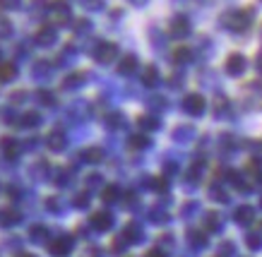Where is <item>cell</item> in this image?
Wrapping results in <instances>:
<instances>
[{
  "instance_id": "29",
  "label": "cell",
  "mask_w": 262,
  "mask_h": 257,
  "mask_svg": "<svg viewBox=\"0 0 262 257\" xmlns=\"http://www.w3.org/2000/svg\"><path fill=\"white\" fill-rule=\"evenodd\" d=\"M19 121H22V123H19L22 128H36V125L41 123V115H39V113H34V111H29V113H24Z\"/></svg>"
},
{
  "instance_id": "31",
  "label": "cell",
  "mask_w": 262,
  "mask_h": 257,
  "mask_svg": "<svg viewBox=\"0 0 262 257\" xmlns=\"http://www.w3.org/2000/svg\"><path fill=\"white\" fill-rule=\"evenodd\" d=\"M246 245L250 250H260L262 248V233L257 231V233H248L246 236Z\"/></svg>"
},
{
  "instance_id": "32",
  "label": "cell",
  "mask_w": 262,
  "mask_h": 257,
  "mask_svg": "<svg viewBox=\"0 0 262 257\" xmlns=\"http://www.w3.org/2000/svg\"><path fill=\"white\" fill-rule=\"evenodd\" d=\"M149 188H154L157 193H166V190H168V180H166L164 176L151 178V180H149Z\"/></svg>"
},
{
  "instance_id": "52",
  "label": "cell",
  "mask_w": 262,
  "mask_h": 257,
  "mask_svg": "<svg viewBox=\"0 0 262 257\" xmlns=\"http://www.w3.org/2000/svg\"><path fill=\"white\" fill-rule=\"evenodd\" d=\"M260 34H262V32H260Z\"/></svg>"
},
{
  "instance_id": "4",
  "label": "cell",
  "mask_w": 262,
  "mask_h": 257,
  "mask_svg": "<svg viewBox=\"0 0 262 257\" xmlns=\"http://www.w3.org/2000/svg\"><path fill=\"white\" fill-rule=\"evenodd\" d=\"M205 108H207V101L202 94H188V97L183 99V111L188 113V115H192V118H200L205 113Z\"/></svg>"
},
{
  "instance_id": "41",
  "label": "cell",
  "mask_w": 262,
  "mask_h": 257,
  "mask_svg": "<svg viewBox=\"0 0 262 257\" xmlns=\"http://www.w3.org/2000/svg\"><path fill=\"white\" fill-rule=\"evenodd\" d=\"M12 34V27H10L8 19H0V39H8Z\"/></svg>"
},
{
  "instance_id": "23",
  "label": "cell",
  "mask_w": 262,
  "mask_h": 257,
  "mask_svg": "<svg viewBox=\"0 0 262 257\" xmlns=\"http://www.w3.org/2000/svg\"><path fill=\"white\" fill-rule=\"evenodd\" d=\"M137 125L142 130H147V132H154V130L161 128V123L157 121L154 115H140V118H137Z\"/></svg>"
},
{
  "instance_id": "50",
  "label": "cell",
  "mask_w": 262,
  "mask_h": 257,
  "mask_svg": "<svg viewBox=\"0 0 262 257\" xmlns=\"http://www.w3.org/2000/svg\"><path fill=\"white\" fill-rule=\"evenodd\" d=\"M130 3H135V5H144L147 0H130Z\"/></svg>"
},
{
  "instance_id": "1",
  "label": "cell",
  "mask_w": 262,
  "mask_h": 257,
  "mask_svg": "<svg viewBox=\"0 0 262 257\" xmlns=\"http://www.w3.org/2000/svg\"><path fill=\"white\" fill-rule=\"evenodd\" d=\"M255 10L253 8H238V10H229L222 15V25L233 34H246L253 25Z\"/></svg>"
},
{
  "instance_id": "3",
  "label": "cell",
  "mask_w": 262,
  "mask_h": 257,
  "mask_svg": "<svg viewBox=\"0 0 262 257\" xmlns=\"http://www.w3.org/2000/svg\"><path fill=\"white\" fill-rule=\"evenodd\" d=\"M48 15H51V22L58 27H65L70 22V8H68V3L63 0H56V3H51V8H48Z\"/></svg>"
},
{
  "instance_id": "28",
  "label": "cell",
  "mask_w": 262,
  "mask_h": 257,
  "mask_svg": "<svg viewBox=\"0 0 262 257\" xmlns=\"http://www.w3.org/2000/svg\"><path fill=\"white\" fill-rule=\"evenodd\" d=\"M82 84H84V73H75V75H70V77H65L63 89H77V87H82Z\"/></svg>"
},
{
  "instance_id": "40",
  "label": "cell",
  "mask_w": 262,
  "mask_h": 257,
  "mask_svg": "<svg viewBox=\"0 0 262 257\" xmlns=\"http://www.w3.org/2000/svg\"><path fill=\"white\" fill-rule=\"evenodd\" d=\"M51 73V65H46V60H39L34 65V75H48Z\"/></svg>"
},
{
  "instance_id": "14",
  "label": "cell",
  "mask_w": 262,
  "mask_h": 257,
  "mask_svg": "<svg viewBox=\"0 0 262 257\" xmlns=\"http://www.w3.org/2000/svg\"><path fill=\"white\" fill-rule=\"evenodd\" d=\"M123 238H125L127 243H142V238H144V233H142V226L140 224H127L125 226V231H123Z\"/></svg>"
},
{
  "instance_id": "21",
  "label": "cell",
  "mask_w": 262,
  "mask_h": 257,
  "mask_svg": "<svg viewBox=\"0 0 262 257\" xmlns=\"http://www.w3.org/2000/svg\"><path fill=\"white\" fill-rule=\"evenodd\" d=\"M82 159L87 161V163H99V161H103V149L101 147H87L82 152Z\"/></svg>"
},
{
  "instance_id": "11",
  "label": "cell",
  "mask_w": 262,
  "mask_h": 257,
  "mask_svg": "<svg viewBox=\"0 0 262 257\" xmlns=\"http://www.w3.org/2000/svg\"><path fill=\"white\" fill-rule=\"evenodd\" d=\"M46 147L51 149V152H63L65 147H68L65 132H60V130H53V132L46 137Z\"/></svg>"
},
{
  "instance_id": "45",
  "label": "cell",
  "mask_w": 262,
  "mask_h": 257,
  "mask_svg": "<svg viewBox=\"0 0 262 257\" xmlns=\"http://www.w3.org/2000/svg\"><path fill=\"white\" fill-rule=\"evenodd\" d=\"M0 8H19V0H0Z\"/></svg>"
},
{
  "instance_id": "42",
  "label": "cell",
  "mask_w": 262,
  "mask_h": 257,
  "mask_svg": "<svg viewBox=\"0 0 262 257\" xmlns=\"http://www.w3.org/2000/svg\"><path fill=\"white\" fill-rule=\"evenodd\" d=\"M151 221H154V224H164V221H168L166 212H159V209H154V212H151Z\"/></svg>"
},
{
  "instance_id": "35",
  "label": "cell",
  "mask_w": 262,
  "mask_h": 257,
  "mask_svg": "<svg viewBox=\"0 0 262 257\" xmlns=\"http://www.w3.org/2000/svg\"><path fill=\"white\" fill-rule=\"evenodd\" d=\"M127 245H130V243H127V241H125V238H123V233H120L118 238H116V241H113L111 250H113V252H118V255H120V252H123V250H125V248H127Z\"/></svg>"
},
{
  "instance_id": "48",
  "label": "cell",
  "mask_w": 262,
  "mask_h": 257,
  "mask_svg": "<svg viewBox=\"0 0 262 257\" xmlns=\"http://www.w3.org/2000/svg\"><path fill=\"white\" fill-rule=\"evenodd\" d=\"M255 65H257V70H260V73H262V51H260V53H257V58H255Z\"/></svg>"
},
{
  "instance_id": "51",
  "label": "cell",
  "mask_w": 262,
  "mask_h": 257,
  "mask_svg": "<svg viewBox=\"0 0 262 257\" xmlns=\"http://www.w3.org/2000/svg\"><path fill=\"white\" fill-rule=\"evenodd\" d=\"M17 257H34V255H29V252H19Z\"/></svg>"
},
{
  "instance_id": "13",
  "label": "cell",
  "mask_w": 262,
  "mask_h": 257,
  "mask_svg": "<svg viewBox=\"0 0 262 257\" xmlns=\"http://www.w3.org/2000/svg\"><path fill=\"white\" fill-rule=\"evenodd\" d=\"M246 180H253V183H262V161L260 159H250L246 166Z\"/></svg>"
},
{
  "instance_id": "18",
  "label": "cell",
  "mask_w": 262,
  "mask_h": 257,
  "mask_svg": "<svg viewBox=\"0 0 262 257\" xmlns=\"http://www.w3.org/2000/svg\"><path fill=\"white\" fill-rule=\"evenodd\" d=\"M226 176H229V183L233 185V188H238L241 193H248V190H250V185H248V180H246L243 173H238V171H229Z\"/></svg>"
},
{
  "instance_id": "25",
  "label": "cell",
  "mask_w": 262,
  "mask_h": 257,
  "mask_svg": "<svg viewBox=\"0 0 262 257\" xmlns=\"http://www.w3.org/2000/svg\"><path fill=\"white\" fill-rule=\"evenodd\" d=\"M29 238H32L34 243H46V238H48V228H46V226H41V224L32 226V231H29Z\"/></svg>"
},
{
  "instance_id": "16",
  "label": "cell",
  "mask_w": 262,
  "mask_h": 257,
  "mask_svg": "<svg viewBox=\"0 0 262 257\" xmlns=\"http://www.w3.org/2000/svg\"><path fill=\"white\" fill-rule=\"evenodd\" d=\"M142 84L144 87H157L159 84V70L154 65H147L142 70Z\"/></svg>"
},
{
  "instance_id": "9",
  "label": "cell",
  "mask_w": 262,
  "mask_h": 257,
  "mask_svg": "<svg viewBox=\"0 0 262 257\" xmlns=\"http://www.w3.org/2000/svg\"><path fill=\"white\" fill-rule=\"evenodd\" d=\"M58 39V32H56V27H51V25H43L36 32V43L39 46H53Z\"/></svg>"
},
{
  "instance_id": "30",
  "label": "cell",
  "mask_w": 262,
  "mask_h": 257,
  "mask_svg": "<svg viewBox=\"0 0 262 257\" xmlns=\"http://www.w3.org/2000/svg\"><path fill=\"white\" fill-rule=\"evenodd\" d=\"M209 197H212L214 202H222V204H226V202H229L226 190H224V188H219V185H212V188H209Z\"/></svg>"
},
{
  "instance_id": "7",
  "label": "cell",
  "mask_w": 262,
  "mask_h": 257,
  "mask_svg": "<svg viewBox=\"0 0 262 257\" xmlns=\"http://www.w3.org/2000/svg\"><path fill=\"white\" fill-rule=\"evenodd\" d=\"M168 32L173 39H185L188 34H190V19L185 15H178L171 19V27H168Z\"/></svg>"
},
{
  "instance_id": "34",
  "label": "cell",
  "mask_w": 262,
  "mask_h": 257,
  "mask_svg": "<svg viewBox=\"0 0 262 257\" xmlns=\"http://www.w3.org/2000/svg\"><path fill=\"white\" fill-rule=\"evenodd\" d=\"M72 204H75L77 209H87V207H89V197H87V193L75 195V200H72Z\"/></svg>"
},
{
  "instance_id": "10",
  "label": "cell",
  "mask_w": 262,
  "mask_h": 257,
  "mask_svg": "<svg viewBox=\"0 0 262 257\" xmlns=\"http://www.w3.org/2000/svg\"><path fill=\"white\" fill-rule=\"evenodd\" d=\"M0 152L5 154V159H17L19 156V142H17L15 137H3L0 139Z\"/></svg>"
},
{
  "instance_id": "20",
  "label": "cell",
  "mask_w": 262,
  "mask_h": 257,
  "mask_svg": "<svg viewBox=\"0 0 262 257\" xmlns=\"http://www.w3.org/2000/svg\"><path fill=\"white\" fill-rule=\"evenodd\" d=\"M137 70V58L135 56H123V60L118 63V73L120 75H133Z\"/></svg>"
},
{
  "instance_id": "49",
  "label": "cell",
  "mask_w": 262,
  "mask_h": 257,
  "mask_svg": "<svg viewBox=\"0 0 262 257\" xmlns=\"http://www.w3.org/2000/svg\"><path fill=\"white\" fill-rule=\"evenodd\" d=\"M87 255H89V257H99V250H89Z\"/></svg>"
},
{
  "instance_id": "17",
  "label": "cell",
  "mask_w": 262,
  "mask_h": 257,
  "mask_svg": "<svg viewBox=\"0 0 262 257\" xmlns=\"http://www.w3.org/2000/svg\"><path fill=\"white\" fill-rule=\"evenodd\" d=\"M188 243H190V248L192 250H202V248H207V233L205 231H190L188 233Z\"/></svg>"
},
{
  "instance_id": "39",
  "label": "cell",
  "mask_w": 262,
  "mask_h": 257,
  "mask_svg": "<svg viewBox=\"0 0 262 257\" xmlns=\"http://www.w3.org/2000/svg\"><path fill=\"white\" fill-rule=\"evenodd\" d=\"M185 137H192V128H178L176 130V139H178V142H188Z\"/></svg>"
},
{
  "instance_id": "8",
  "label": "cell",
  "mask_w": 262,
  "mask_h": 257,
  "mask_svg": "<svg viewBox=\"0 0 262 257\" xmlns=\"http://www.w3.org/2000/svg\"><path fill=\"white\" fill-rule=\"evenodd\" d=\"M255 219V209L250 207V204H241V207H236V212H233V221L238 226H250Z\"/></svg>"
},
{
  "instance_id": "38",
  "label": "cell",
  "mask_w": 262,
  "mask_h": 257,
  "mask_svg": "<svg viewBox=\"0 0 262 257\" xmlns=\"http://www.w3.org/2000/svg\"><path fill=\"white\" fill-rule=\"evenodd\" d=\"M36 97H39V101L43 106H53V94H51V91H46V89H41Z\"/></svg>"
},
{
  "instance_id": "15",
  "label": "cell",
  "mask_w": 262,
  "mask_h": 257,
  "mask_svg": "<svg viewBox=\"0 0 262 257\" xmlns=\"http://www.w3.org/2000/svg\"><path fill=\"white\" fill-rule=\"evenodd\" d=\"M202 224H205V233H216L222 231V219L216 212H207L205 217H202Z\"/></svg>"
},
{
  "instance_id": "12",
  "label": "cell",
  "mask_w": 262,
  "mask_h": 257,
  "mask_svg": "<svg viewBox=\"0 0 262 257\" xmlns=\"http://www.w3.org/2000/svg\"><path fill=\"white\" fill-rule=\"evenodd\" d=\"M89 221H92V226H94L96 231H108V228L113 226V217L108 214V212H94Z\"/></svg>"
},
{
  "instance_id": "47",
  "label": "cell",
  "mask_w": 262,
  "mask_h": 257,
  "mask_svg": "<svg viewBox=\"0 0 262 257\" xmlns=\"http://www.w3.org/2000/svg\"><path fill=\"white\" fill-rule=\"evenodd\" d=\"M87 3H89L87 8H92V10H99V8H101V5H103L101 0H87Z\"/></svg>"
},
{
  "instance_id": "19",
  "label": "cell",
  "mask_w": 262,
  "mask_h": 257,
  "mask_svg": "<svg viewBox=\"0 0 262 257\" xmlns=\"http://www.w3.org/2000/svg\"><path fill=\"white\" fill-rule=\"evenodd\" d=\"M19 212L17 209H0V226H15L19 224Z\"/></svg>"
},
{
  "instance_id": "26",
  "label": "cell",
  "mask_w": 262,
  "mask_h": 257,
  "mask_svg": "<svg viewBox=\"0 0 262 257\" xmlns=\"http://www.w3.org/2000/svg\"><path fill=\"white\" fill-rule=\"evenodd\" d=\"M127 145H130V149H147L151 145V139L147 135H133L127 139Z\"/></svg>"
},
{
  "instance_id": "6",
  "label": "cell",
  "mask_w": 262,
  "mask_h": 257,
  "mask_svg": "<svg viewBox=\"0 0 262 257\" xmlns=\"http://www.w3.org/2000/svg\"><path fill=\"white\" fill-rule=\"evenodd\" d=\"M72 245H75V241H72L70 236H58L56 241H51V245H48V252L53 257H68L70 255Z\"/></svg>"
},
{
  "instance_id": "44",
  "label": "cell",
  "mask_w": 262,
  "mask_h": 257,
  "mask_svg": "<svg viewBox=\"0 0 262 257\" xmlns=\"http://www.w3.org/2000/svg\"><path fill=\"white\" fill-rule=\"evenodd\" d=\"M99 185H101V176H99V173L87 176V188H99Z\"/></svg>"
},
{
  "instance_id": "27",
  "label": "cell",
  "mask_w": 262,
  "mask_h": 257,
  "mask_svg": "<svg viewBox=\"0 0 262 257\" xmlns=\"http://www.w3.org/2000/svg\"><path fill=\"white\" fill-rule=\"evenodd\" d=\"M15 75H17L15 63H0V82L15 80Z\"/></svg>"
},
{
  "instance_id": "24",
  "label": "cell",
  "mask_w": 262,
  "mask_h": 257,
  "mask_svg": "<svg viewBox=\"0 0 262 257\" xmlns=\"http://www.w3.org/2000/svg\"><path fill=\"white\" fill-rule=\"evenodd\" d=\"M190 60H192V51L188 49V46H178V49L173 51V63L185 65V63H190Z\"/></svg>"
},
{
  "instance_id": "46",
  "label": "cell",
  "mask_w": 262,
  "mask_h": 257,
  "mask_svg": "<svg viewBox=\"0 0 262 257\" xmlns=\"http://www.w3.org/2000/svg\"><path fill=\"white\" fill-rule=\"evenodd\" d=\"M144 257H166V252H164V250H159V248H151Z\"/></svg>"
},
{
  "instance_id": "37",
  "label": "cell",
  "mask_w": 262,
  "mask_h": 257,
  "mask_svg": "<svg viewBox=\"0 0 262 257\" xmlns=\"http://www.w3.org/2000/svg\"><path fill=\"white\" fill-rule=\"evenodd\" d=\"M250 89H253V91H255V101H257V106H260V108H262V80H260V82L255 80L253 84H250Z\"/></svg>"
},
{
  "instance_id": "2",
  "label": "cell",
  "mask_w": 262,
  "mask_h": 257,
  "mask_svg": "<svg viewBox=\"0 0 262 257\" xmlns=\"http://www.w3.org/2000/svg\"><path fill=\"white\" fill-rule=\"evenodd\" d=\"M118 58V46L116 43H111V41H99L94 49V60L101 65H108L113 63Z\"/></svg>"
},
{
  "instance_id": "22",
  "label": "cell",
  "mask_w": 262,
  "mask_h": 257,
  "mask_svg": "<svg viewBox=\"0 0 262 257\" xmlns=\"http://www.w3.org/2000/svg\"><path fill=\"white\" fill-rule=\"evenodd\" d=\"M101 200L106 202V204H113V202L120 200V188L118 185H106L101 190Z\"/></svg>"
},
{
  "instance_id": "36",
  "label": "cell",
  "mask_w": 262,
  "mask_h": 257,
  "mask_svg": "<svg viewBox=\"0 0 262 257\" xmlns=\"http://www.w3.org/2000/svg\"><path fill=\"white\" fill-rule=\"evenodd\" d=\"M106 125H108V128H120V125H123V115H120V113H111V115L106 118Z\"/></svg>"
},
{
  "instance_id": "43",
  "label": "cell",
  "mask_w": 262,
  "mask_h": 257,
  "mask_svg": "<svg viewBox=\"0 0 262 257\" xmlns=\"http://www.w3.org/2000/svg\"><path fill=\"white\" fill-rule=\"evenodd\" d=\"M219 145L226 147V149H233V147H238V142H233V137L231 135H224L222 139H219Z\"/></svg>"
},
{
  "instance_id": "33",
  "label": "cell",
  "mask_w": 262,
  "mask_h": 257,
  "mask_svg": "<svg viewBox=\"0 0 262 257\" xmlns=\"http://www.w3.org/2000/svg\"><path fill=\"white\" fill-rule=\"evenodd\" d=\"M214 113H216V118L219 115H224V113H229V101L224 97H216V101H214Z\"/></svg>"
},
{
  "instance_id": "5",
  "label": "cell",
  "mask_w": 262,
  "mask_h": 257,
  "mask_svg": "<svg viewBox=\"0 0 262 257\" xmlns=\"http://www.w3.org/2000/svg\"><path fill=\"white\" fill-rule=\"evenodd\" d=\"M246 56H241V53H231L229 58H226V65H224V70H226V75L229 77H241V75L246 73Z\"/></svg>"
}]
</instances>
